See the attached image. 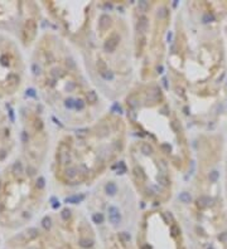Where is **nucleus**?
<instances>
[{"mask_svg":"<svg viewBox=\"0 0 227 249\" xmlns=\"http://www.w3.org/2000/svg\"><path fill=\"white\" fill-rule=\"evenodd\" d=\"M227 1L175 3L164 87L192 132L227 125Z\"/></svg>","mask_w":227,"mask_h":249,"instance_id":"obj_1","label":"nucleus"},{"mask_svg":"<svg viewBox=\"0 0 227 249\" xmlns=\"http://www.w3.org/2000/svg\"><path fill=\"white\" fill-rule=\"evenodd\" d=\"M14 38L0 33V102L16 98L29 81V59Z\"/></svg>","mask_w":227,"mask_h":249,"instance_id":"obj_14","label":"nucleus"},{"mask_svg":"<svg viewBox=\"0 0 227 249\" xmlns=\"http://www.w3.org/2000/svg\"><path fill=\"white\" fill-rule=\"evenodd\" d=\"M51 193L47 169L16 154L0 169V232L8 236L35 224L48 211Z\"/></svg>","mask_w":227,"mask_h":249,"instance_id":"obj_7","label":"nucleus"},{"mask_svg":"<svg viewBox=\"0 0 227 249\" xmlns=\"http://www.w3.org/2000/svg\"><path fill=\"white\" fill-rule=\"evenodd\" d=\"M43 15L40 3L0 1V33L14 38L30 52L43 32Z\"/></svg>","mask_w":227,"mask_h":249,"instance_id":"obj_13","label":"nucleus"},{"mask_svg":"<svg viewBox=\"0 0 227 249\" xmlns=\"http://www.w3.org/2000/svg\"><path fill=\"white\" fill-rule=\"evenodd\" d=\"M222 33H223V39H225V47H226V57H227V18L222 23Z\"/></svg>","mask_w":227,"mask_h":249,"instance_id":"obj_18","label":"nucleus"},{"mask_svg":"<svg viewBox=\"0 0 227 249\" xmlns=\"http://www.w3.org/2000/svg\"><path fill=\"white\" fill-rule=\"evenodd\" d=\"M48 249H100L99 235L81 203H63L38 220Z\"/></svg>","mask_w":227,"mask_h":249,"instance_id":"obj_10","label":"nucleus"},{"mask_svg":"<svg viewBox=\"0 0 227 249\" xmlns=\"http://www.w3.org/2000/svg\"><path fill=\"white\" fill-rule=\"evenodd\" d=\"M122 166L144 208L170 205L184 183L167 157L138 136L130 135Z\"/></svg>","mask_w":227,"mask_h":249,"instance_id":"obj_9","label":"nucleus"},{"mask_svg":"<svg viewBox=\"0 0 227 249\" xmlns=\"http://www.w3.org/2000/svg\"><path fill=\"white\" fill-rule=\"evenodd\" d=\"M226 146L227 125L193 133V170L169 205L182 224L189 249H227Z\"/></svg>","mask_w":227,"mask_h":249,"instance_id":"obj_4","label":"nucleus"},{"mask_svg":"<svg viewBox=\"0 0 227 249\" xmlns=\"http://www.w3.org/2000/svg\"><path fill=\"white\" fill-rule=\"evenodd\" d=\"M37 223L8 235L0 249H48Z\"/></svg>","mask_w":227,"mask_h":249,"instance_id":"obj_16","label":"nucleus"},{"mask_svg":"<svg viewBox=\"0 0 227 249\" xmlns=\"http://www.w3.org/2000/svg\"><path fill=\"white\" fill-rule=\"evenodd\" d=\"M120 105L130 135L158 149L186 181L194 165L193 132L164 83L139 82Z\"/></svg>","mask_w":227,"mask_h":249,"instance_id":"obj_6","label":"nucleus"},{"mask_svg":"<svg viewBox=\"0 0 227 249\" xmlns=\"http://www.w3.org/2000/svg\"><path fill=\"white\" fill-rule=\"evenodd\" d=\"M223 180H225V191L227 198V146H226V155H225V166H223Z\"/></svg>","mask_w":227,"mask_h":249,"instance_id":"obj_17","label":"nucleus"},{"mask_svg":"<svg viewBox=\"0 0 227 249\" xmlns=\"http://www.w3.org/2000/svg\"><path fill=\"white\" fill-rule=\"evenodd\" d=\"M49 113L39 101L25 100L16 112L18 155L30 164L49 170L57 132L52 129Z\"/></svg>","mask_w":227,"mask_h":249,"instance_id":"obj_11","label":"nucleus"},{"mask_svg":"<svg viewBox=\"0 0 227 249\" xmlns=\"http://www.w3.org/2000/svg\"><path fill=\"white\" fill-rule=\"evenodd\" d=\"M129 138L124 114L114 110L92 123L58 131L48 170L53 193L85 195L122 164Z\"/></svg>","mask_w":227,"mask_h":249,"instance_id":"obj_5","label":"nucleus"},{"mask_svg":"<svg viewBox=\"0 0 227 249\" xmlns=\"http://www.w3.org/2000/svg\"><path fill=\"white\" fill-rule=\"evenodd\" d=\"M18 152V131L10 112L0 102V169Z\"/></svg>","mask_w":227,"mask_h":249,"instance_id":"obj_15","label":"nucleus"},{"mask_svg":"<svg viewBox=\"0 0 227 249\" xmlns=\"http://www.w3.org/2000/svg\"><path fill=\"white\" fill-rule=\"evenodd\" d=\"M43 13L77 51L96 88L114 105L139 83L130 1H42Z\"/></svg>","mask_w":227,"mask_h":249,"instance_id":"obj_2","label":"nucleus"},{"mask_svg":"<svg viewBox=\"0 0 227 249\" xmlns=\"http://www.w3.org/2000/svg\"><path fill=\"white\" fill-rule=\"evenodd\" d=\"M135 242L138 249H189L182 224L169 205L142 210Z\"/></svg>","mask_w":227,"mask_h":249,"instance_id":"obj_12","label":"nucleus"},{"mask_svg":"<svg viewBox=\"0 0 227 249\" xmlns=\"http://www.w3.org/2000/svg\"><path fill=\"white\" fill-rule=\"evenodd\" d=\"M29 82L38 101L63 129L92 123L111 110L77 51L54 29H46L29 52Z\"/></svg>","mask_w":227,"mask_h":249,"instance_id":"obj_3","label":"nucleus"},{"mask_svg":"<svg viewBox=\"0 0 227 249\" xmlns=\"http://www.w3.org/2000/svg\"><path fill=\"white\" fill-rule=\"evenodd\" d=\"M175 4L130 1V19L139 82H158L165 71Z\"/></svg>","mask_w":227,"mask_h":249,"instance_id":"obj_8","label":"nucleus"}]
</instances>
